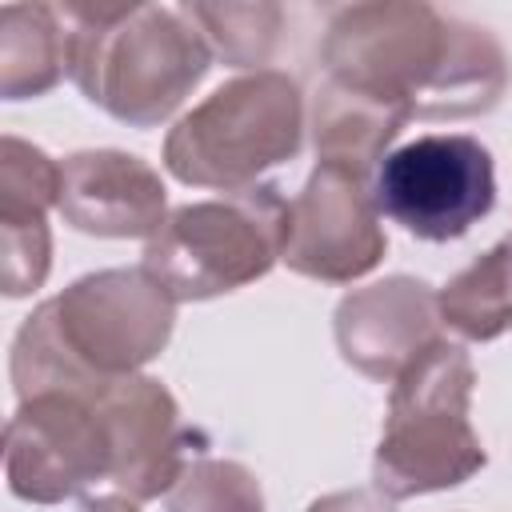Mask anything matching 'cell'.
Instances as JSON below:
<instances>
[{"instance_id":"obj_20","label":"cell","mask_w":512,"mask_h":512,"mask_svg":"<svg viewBox=\"0 0 512 512\" xmlns=\"http://www.w3.org/2000/svg\"><path fill=\"white\" fill-rule=\"evenodd\" d=\"M304 512H396V508L376 488H348V492H328L312 500Z\"/></svg>"},{"instance_id":"obj_18","label":"cell","mask_w":512,"mask_h":512,"mask_svg":"<svg viewBox=\"0 0 512 512\" xmlns=\"http://www.w3.org/2000/svg\"><path fill=\"white\" fill-rule=\"evenodd\" d=\"M60 204V164L20 140H0V216H48V208Z\"/></svg>"},{"instance_id":"obj_10","label":"cell","mask_w":512,"mask_h":512,"mask_svg":"<svg viewBox=\"0 0 512 512\" xmlns=\"http://www.w3.org/2000/svg\"><path fill=\"white\" fill-rule=\"evenodd\" d=\"M96 404L112 432V488L128 500H156L188 468L192 440L176 396L156 376H124L96 388Z\"/></svg>"},{"instance_id":"obj_12","label":"cell","mask_w":512,"mask_h":512,"mask_svg":"<svg viewBox=\"0 0 512 512\" xmlns=\"http://www.w3.org/2000/svg\"><path fill=\"white\" fill-rule=\"evenodd\" d=\"M60 216L104 240H152L168 220L160 172L120 148H84L60 160Z\"/></svg>"},{"instance_id":"obj_15","label":"cell","mask_w":512,"mask_h":512,"mask_svg":"<svg viewBox=\"0 0 512 512\" xmlns=\"http://www.w3.org/2000/svg\"><path fill=\"white\" fill-rule=\"evenodd\" d=\"M440 320L476 344H488L512 328V244L508 236L456 272L440 292Z\"/></svg>"},{"instance_id":"obj_7","label":"cell","mask_w":512,"mask_h":512,"mask_svg":"<svg viewBox=\"0 0 512 512\" xmlns=\"http://www.w3.org/2000/svg\"><path fill=\"white\" fill-rule=\"evenodd\" d=\"M372 196L416 240H460L496 204V164L476 136L428 132L380 160Z\"/></svg>"},{"instance_id":"obj_22","label":"cell","mask_w":512,"mask_h":512,"mask_svg":"<svg viewBox=\"0 0 512 512\" xmlns=\"http://www.w3.org/2000/svg\"><path fill=\"white\" fill-rule=\"evenodd\" d=\"M508 244H512V232H508Z\"/></svg>"},{"instance_id":"obj_3","label":"cell","mask_w":512,"mask_h":512,"mask_svg":"<svg viewBox=\"0 0 512 512\" xmlns=\"http://www.w3.org/2000/svg\"><path fill=\"white\" fill-rule=\"evenodd\" d=\"M68 76L128 128L164 124L212 68V48L184 4H64Z\"/></svg>"},{"instance_id":"obj_5","label":"cell","mask_w":512,"mask_h":512,"mask_svg":"<svg viewBox=\"0 0 512 512\" xmlns=\"http://www.w3.org/2000/svg\"><path fill=\"white\" fill-rule=\"evenodd\" d=\"M304 144V92L288 72L260 68L220 84L164 136V168L192 188L240 192Z\"/></svg>"},{"instance_id":"obj_8","label":"cell","mask_w":512,"mask_h":512,"mask_svg":"<svg viewBox=\"0 0 512 512\" xmlns=\"http://www.w3.org/2000/svg\"><path fill=\"white\" fill-rule=\"evenodd\" d=\"M4 480L16 500L64 504L112 480V432L96 392H36L4 424Z\"/></svg>"},{"instance_id":"obj_2","label":"cell","mask_w":512,"mask_h":512,"mask_svg":"<svg viewBox=\"0 0 512 512\" xmlns=\"http://www.w3.org/2000/svg\"><path fill=\"white\" fill-rule=\"evenodd\" d=\"M176 324V300L144 268H100L36 304L12 340V388L96 392L152 364Z\"/></svg>"},{"instance_id":"obj_16","label":"cell","mask_w":512,"mask_h":512,"mask_svg":"<svg viewBox=\"0 0 512 512\" xmlns=\"http://www.w3.org/2000/svg\"><path fill=\"white\" fill-rule=\"evenodd\" d=\"M184 8L204 32L212 56H224V64L232 68L264 64L280 40L284 12L276 4H184Z\"/></svg>"},{"instance_id":"obj_11","label":"cell","mask_w":512,"mask_h":512,"mask_svg":"<svg viewBox=\"0 0 512 512\" xmlns=\"http://www.w3.org/2000/svg\"><path fill=\"white\" fill-rule=\"evenodd\" d=\"M440 304L432 284L388 276L348 292L332 312V336L360 376L392 384L428 344L440 340Z\"/></svg>"},{"instance_id":"obj_19","label":"cell","mask_w":512,"mask_h":512,"mask_svg":"<svg viewBox=\"0 0 512 512\" xmlns=\"http://www.w3.org/2000/svg\"><path fill=\"white\" fill-rule=\"evenodd\" d=\"M52 232L48 216H0V284L4 296H28L48 280Z\"/></svg>"},{"instance_id":"obj_4","label":"cell","mask_w":512,"mask_h":512,"mask_svg":"<svg viewBox=\"0 0 512 512\" xmlns=\"http://www.w3.org/2000/svg\"><path fill=\"white\" fill-rule=\"evenodd\" d=\"M476 368L464 344H428L396 380L388 396L384 432L372 456V484L380 496L412 500L472 480L488 452L472 428Z\"/></svg>"},{"instance_id":"obj_14","label":"cell","mask_w":512,"mask_h":512,"mask_svg":"<svg viewBox=\"0 0 512 512\" xmlns=\"http://www.w3.org/2000/svg\"><path fill=\"white\" fill-rule=\"evenodd\" d=\"M404 124L408 120L396 108L356 96L332 80H324L312 96V144L320 164H336L356 176H376L388 144L400 136Z\"/></svg>"},{"instance_id":"obj_13","label":"cell","mask_w":512,"mask_h":512,"mask_svg":"<svg viewBox=\"0 0 512 512\" xmlns=\"http://www.w3.org/2000/svg\"><path fill=\"white\" fill-rule=\"evenodd\" d=\"M72 24L56 4H4L0 8V96L36 100L68 72Z\"/></svg>"},{"instance_id":"obj_9","label":"cell","mask_w":512,"mask_h":512,"mask_svg":"<svg viewBox=\"0 0 512 512\" xmlns=\"http://www.w3.org/2000/svg\"><path fill=\"white\" fill-rule=\"evenodd\" d=\"M388 252L368 176L316 164L288 208L284 264L320 284H352Z\"/></svg>"},{"instance_id":"obj_6","label":"cell","mask_w":512,"mask_h":512,"mask_svg":"<svg viewBox=\"0 0 512 512\" xmlns=\"http://www.w3.org/2000/svg\"><path fill=\"white\" fill-rule=\"evenodd\" d=\"M288 208L292 204L276 184H252L216 200L180 204L144 244L140 268L176 304L236 292L284 260Z\"/></svg>"},{"instance_id":"obj_1","label":"cell","mask_w":512,"mask_h":512,"mask_svg":"<svg viewBox=\"0 0 512 512\" xmlns=\"http://www.w3.org/2000/svg\"><path fill=\"white\" fill-rule=\"evenodd\" d=\"M324 80L396 108L404 120L484 116L508 88L500 40L420 0H368L332 12L320 44Z\"/></svg>"},{"instance_id":"obj_21","label":"cell","mask_w":512,"mask_h":512,"mask_svg":"<svg viewBox=\"0 0 512 512\" xmlns=\"http://www.w3.org/2000/svg\"><path fill=\"white\" fill-rule=\"evenodd\" d=\"M84 512H140V508L128 496H96V500L84 504Z\"/></svg>"},{"instance_id":"obj_17","label":"cell","mask_w":512,"mask_h":512,"mask_svg":"<svg viewBox=\"0 0 512 512\" xmlns=\"http://www.w3.org/2000/svg\"><path fill=\"white\" fill-rule=\"evenodd\" d=\"M168 512H264V488L240 460L196 456L168 488Z\"/></svg>"}]
</instances>
